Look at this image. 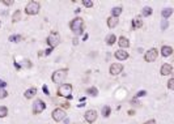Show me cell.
I'll return each instance as SVG.
<instances>
[{
	"instance_id": "23",
	"label": "cell",
	"mask_w": 174,
	"mask_h": 124,
	"mask_svg": "<svg viewBox=\"0 0 174 124\" xmlns=\"http://www.w3.org/2000/svg\"><path fill=\"white\" fill-rule=\"evenodd\" d=\"M87 93L89 95H93V97H96L97 94H98V90H97V87H94V86H92V87H89V89L87 90Z\"/></svg>"
},
{
	"instance_id": "28",
	"label": "cell",
	"mask_w": 174,
	"mask_h": 124,
	"mask_svg": "<svg viewBox=\"0 0 174 124\" xmlns=\"http://www.w3.org/2000/svg\"><path fill=\"white\" fill-rule=\"evenodd\" d=\"M82 4H84L87 8H92V7H93V1H89V0H84V1H82Z\"/></svg>"
},
{
	"instance_id": "7",
	"label": "cell",
	"mask_w": 174,
	"mask_h": 124,
	"mask_svg": "<svg viewBox=\"0 0 174 124\" xmlns=\"http://www.w3.org/2000/svg\"><path fill=\"white\" fill-rule=\"evenodd\" d=\"M46 108V105L42 99H37V101L33 103V114H41Z\"/></svg>"
},
{
	"instance_id": "22",
	"label": "cell",
	"mask_w": 174,
	"mask_h": 124,
	"mask_svg": "<svg viewBox=\"0 0 174 124\" xmlns=\"http://www.w3.org/2000/svg\"><path fill=\"white\" fill-rule=\"evenodd\" d=\"M110 113H111V108H110V106H105V107L102 108V116H105V118H108L109 115H110Z\"/></svg>"
},
{
	"instance_id": "36",
	"label": "cell",
	"mask_w": 174,
	"mask_h": 124,
	"mask_svg": "<svg viewBox=\"0 0 174 124\" xmlns=\"http://www.w3.org/2000/svg\"><path fill=\"white\" fill-rule=\"evenodd\" d=\"M165 28H168V22H166V21H165V22L162 21V29H165Z\"/></svg>"
},
{
	"instance_id": "13",
	"label": "cell",
	"mask_w": 174,
	"mask_h": 124,
	"mask_svg": "<svg viewBox=\"0 0 174 124\" xmlns=\"http://www.w3.org/2000/svg\"><path fill=\"white\" fill-rule=\"evenodd\" d=\"M115 57H117L118 60H127L128 54L124 50H118V51H115Z\"/></svg>"
},
{
	"instance_id": "3",
	"label": "cell",
	"mask_w": 174,
	"mask_h": 124,
	"mask_svg": "<svg viewBox=\"0 0 174 124\" xmlns=\"http://www.w3.org/2000/svg\"><path fill=\"white\" fill-rule=\"evenodd\" d=\"M39 8H41V7H39V3L30 1V3H27V4H26L25 12H26V14H29V16H34V14H38Z\"/></svg>"
},
{
	"instance_id": "33",
	"label": "cell",
	"mask_w": 174,
	"mask_h": 124,
	"mask_svg": "<svg viewBox=\"0 0 174 124\" xmlns=\"http://www.w3.org/2000/svg\"><path fill=\"white\" fill-rule=\"evenodd\" d=\"M5 86H7V82L3 81V80H0V87H5Z\"/></svg>"
},
{
	"instance_id": "27",
	"label": "cell",
	"mask_w": 174,
	"mask_h": 124,
	"mask_svg": "<svg viewBox=\"0 0 174 124\" xmlns=\"http://www.w3.org/2000/svg\"><path fill=\"white\" fill-rule=\"evenodd\" d=\"M5 97H8V92L4 89H0V99L5 98Z\"/></svg>"
},
{
	"instance_id": "1",
	"label": "cell",
	"mask_w": 174,
	"mask_h": 124,
	"mask_svg": "<svg viewBox=\"0 0 174 124\" xmlns=\"http://www.w3.org/2000/svg\"><path fill=\"white\" fill-rule=\"evenodd\" d=\"M82 26H84V21H82V19H80V17H76V19H73L71 22H69V28H71V30L76 35L82 34V32H84Z\"/></svg>"
},
{
	"instance_id": "8",
	"label": "cell",
	"mask_w": 174,
	"mask_h": 124,
	"mask_svg": "<svg viewBox=\"0 0 174 124\" xmlns=\"http://www.w3.org/2000/svg\"><path fill=\"white\" fill-rule=\"evenodd\" d=\"M157 55H158L157 50H156V48H151V50H148L145 52L144 60L145 62H148V63H152V62H155V60L157 59Z\"/></svg>"
},
{
	"instance_id": "19",
	"label": "cell",
	"mask_w": 174,
	"mask_h": 124,
	"mask_svg": "<svg viewBox=\"0 0 174 124\" xmlns=\"http://www.w3.org/2000/svg\"><path fill=\"white\" fill-rule=\"evenodd\" d=\"M122 13V7H114L111 9V17H117L118 19V16Z\"/></svg>"
},
{
	"instance_id": "11",
	"label": "cell",
	"mask_w": 174,
	"mask_h": 124,
	"mask_svg": "<svg viewBox=\"0 0 174 124\" xmlns=\"http://www.w3.org/2000/svg\"><path fill=\"white\" fill-rule=\"evenodd\" d=\"M172 72H173V67L170 64H162V65H161L160 73L162 75V76H168V75H170Z\"/></svg>"
},
{
	"instance_id": "4",
	"label": "cell",
	"mask_w": 174,
	"mask_h": 124,
	"mask_svg": "<svg viewBox=\"0 0 174 124\" xmlns=\"http://www.w3.org/2000/svg\"><path fill=\"white\" fill-rule=\"evenodd\" d=\"M67 75H68V72H67V69H59V71H55L53 73V76H51V80H53V82H62V81L66 80Z\"/></svg>"
},
{
	"instance_id": "24",
	"label": "cell",
	"mask_w": 174,
	"mask_h": 124,
	"mask_svg": "<svg viewBox=\"0 0 174 124\" xmlns=\"http://www.w3.org/2000/svg\"><path fill=\"white\" fill-rule=\"evenodd\" d=\"M8 115V108L5 106H0V118H5Z\"/></svg>"
},
{
	"instance_id": "17",
	"label": "cell",
	"mask_w": 174,
	"mask_h": 124,
	"mask_svg": "<svg viewBox=\"0 0 174 124\" xmlns=\"http://www.w3.org/2000/svg\"><path fill=\"white\" fill-rule=\"evenodd\" d=\"M118 22H119V21H118V19H117V17H109V19H108V26H109V28H115V26H117L118 25Z\"/></svg>"
},
{
	"instance_id": "18",
	"label": "cell",
	"mask_w": 174,
	"mask_h": 124,
	"mask_svg": "<svg viewBox=\"0 0 174 124\" xmlns=\"http://www.w3.org/2000/svg\"><path fill=\"white\" fill-rule=\"evenodd\" d=\"M115 41H117V37H115L114 34H109L108 37H106V43H108L109 46L114 44V43H115Z\"/></svg>"
},
{
	"instance_id": "32",
	"label": "cell",
	"mask_w": 174,
	"mask_h": 124,
	"mask_svg": "<svg viewBox=\"0 0 174 124\" xmlns=\"http://www.w3.org/2000/svg\"><path fill=\"white\" fill-rule=\"evenodd\" d=\"M145 94H147V93H145V90H142V92H139V93H137L136 97H142V95H145Z\"/></svg>"
},
{
	"instance_id": "29",
	"label": "cell",
	"mask_w": 174,
	"mask_h": 124,
	"mask_svg": "<svg viewBox=\"0 0 174 124\" xmlns=\"http://www.w3.org/2000/svg\"><path fill=\"white\" fill-rule=\"evenodd\" d=\"M168 87H169L170 90L174 89V78H170V80L168 81Z\"/></svg>"
},
{
	"instance_id": "26",
	"label": "cell",
	"mask_w": 174,
	"mask_h": 124,
	"mask_svg": "<svg viewBox=\"0 0 174 124\" xmlns=\"http://www.w3.org/2000/svg\"><path fill=\"white\" fill-rule=\"evenodd\" d=\"M21 39H22L21 35H11V37H9V41L11 42H20Z\"/></svg>"
},
{
	"instance_id": "6",
	"label": "cell",
	"mask_w": 174,
	"mask_h": 124,
	"mask_svg": "<svg viewBox=\"0 0 174 124\" xmlns=\"http://www.w3.org/2000/svg\"><path fill=\"white\" fill-rule=\"evenodd\" d=\"M66 111L63 110V108H55V110L53 111V119L55 120V122H62L63 119H66Z\"/></svg>"
},
{
	"instance_id": "14",
	"label": "cell",
	"mask_w": 174,
	"mask_h": 124,
	"mask_svg": "<svg viewBox=\"0 0 174 124\" xmlns=\"http://www.w3.org/2000/svg\"><path fill=\"white\" fill-rule=\"evenodd\" d=\"M118 44L121 48H127V47H130V41L126 37H121L118 39Z\"/></svg>"
},
{
	"instance_id": "5",
	"label": "cell",
	"mask_w": 174,
	"mask_h": 124,
	"mask_svg": "<svg viewBox=\"0 0 174 124\" xmlns=\"http://www.w3.org/2000/svg\"><path fill=\"white\" fill-rule=\"evenodd\" d=\"M59 41H60V37H59V34H58L56 32H51L50 34H48L47 43H48V46H50L51 48L56 47L58 44H59Z\"/></svg>"
},
{
	"instance_id": "20",
	"label": "cell",
	"mask_w": 174,
	"mask_h": 124,
	"mask_svg": "<svg viewBox=\"0 0 174 124\" xmlns=\"http://www.w3.org/2000/svg\"><path fill=\"white\" fill-rule=\"evenodd\" d=\"M143 26V21L140 20V19H134L132 21V28L134 29H139V28H142Z\"/></svg>"
},
{
	"instance_id": "16",
	"label": "cell",
	"mask_w": 174,
	"mask_h": 124,
	"mask_svg": "<svg viewBox=\"0 0 174 124\" xmlns=\"http://www.w3.org/2000/svg\"><path fill=\"white\" fill-rule=\"evenodd\" d=\"M161 14H162V17H164L165 20H166V19H169V17L173 14V8H170V7L164 8L162 12H161Z\"/></svg>"
},
{
	"instance_id": "15",
	"label": "cell",
	"mask_w": 174,
	"mask_h": 124,
	"mask_svg": "<svg viewBox=\"0 0 174 124\" xmlns=\"http://www.w3.org/2000/svg\"><path fill=\"white\" fill-rule=\"evenodd\" d=\"M35 94H37V89H35V87H29V89L25 92V94H24V95H25L26 99H32L33 97H35Z\"/></svg>"
},
{
	"instance_id": "12",
	"label": "cell",
	"mask_w": 174,
	"mask_h": 124,
	"mask_svg": "<svg viewBox=\"0 0 174 124\" xmlns=\"http://www.w3.org/2000/svg\"><path fill=\"white\" fill-rule=\"evenodd\" d=\"M172 54H173V47H170V46H162L161 47V55H162L164 57L170 56Z\"/></svg>"
},
{
	"instance_id": "34",
	"label": "cell",
	"mask_w": 174,
	"mask_h": 124,
	"mask_svg": "<svg viewBox=\"0 0 174 124\" xmlns=\"http://www.w3.org/2000/svg\"><path fill=\"white\" fill-rule=\"evenodd\" d=\"M144 124H156V120L155 119H151V120H148V122L144 123Z\"/></svg>"
},
{
	"instance_id": "2",
	"label": "cell",
	"mask_w": 174,
	"mask_h": 124,
	"mask_svg": "<svg viewBox=\"0 0 174 124\" xmlns=\"http://www.w3.org/2000/svg\"><path fill=\"white\" fill-rule=\"evenodd\" d=\"M71 93H72L71 84H62V85L58 87V95H60V97L71 99Z\"/></svg>"
},
{
	"instance_id": "35",
	"label": "cell",
	"mask_w": 174,
	"mask_h": 124,
	"mask_svg": "<svg viewBox=\"0 0 174 124\" xmlns=\"http://www.w3.org/2000/svg\"><path fill=\"white\" fill-rule=\"evenodd\" d=\"M43 92H45V94H48V89L46 85H43Z\"/></svg>"
},
{
	"instance_id": "30",
	"label": "cell",
	"mask_w": 174,
	"mask_h": 124,
	"mask_svg": "<svg viewBox=\"0 0 174 124\" xmlns=\"http://www.w3.org/2000/svg\"><path fill=\"white\" fill-rule=\"evenodd\" d=\"M3 4H4V5H12V4H13V0H4V1H3Z\"/></svg>"
},
{
	"instance_id": "25",
	"label": "cell",
	"mask_w": 174,
	"mask_h": 124,
	"mask_svg": "<svg viewBox=\"0 0 174 124\" xmlns=\"http://www.w3.org/2000/svg\"><path fill=\"white\" fill-rule=\"evenodd\" d=\"M20 19H21V12L20 11H16L13 13V19H12V21H13V22H17Z\"/></svg>"
},
{
	"instance_id": "21",
	"label": "cell",
	"mask_w": 174,
	"mask_h": 124,
	"mask_svg": "<svg viewBox=\"0 0 174 124\" xmlns=\"http://www.w3.org/2000/svg\"><path fill=\"white\" fill-rule=\"evenodd\" d=\"M152 12H153V9H152L151 7H144V8H143L142 13H143V16H144V17H148V16H151V14H152Z\"/></svg>"
},
{
	"instance_id": "9",
	"label": "cell",
	"mask_w": 174,
	"mask_h": 124,
	"mask_svg": "<svg viewBox=\"0 0 174 124\" xmlns=\"http://www.w3.org/2000/svg\"><path fill=\"white\" fill-rule=\"evenodd\" d=\"M110 75H113V76H117L119 75L122 71H123V65L119 64V63H113L111 65H110Z\"/></svg>"
},
{
	"instance_id": "10",
	"label": "cell",
	"mask_w": 174,
	"mask_h": 124,
	"mask_svg": "<svg viewBox=\"0 0 174 124\" xmlns=\"http://www.w3.org/2000/svg\"><path fill=\"white\" fill-rule=\"evenodd\" d=\"M84 118L88 123H94L97 120V113L94 110H88L87 113H85Z\"/></svg>"
},
{
	"instance_id": "37",
	"label": "cell",
	"mask_w": 174,
	"mask_h": 124,
	"mask_svg": "<svg viewBox=\"0 0 174 124\" xmlns=\"http://www.w3.org/2000/svg\"><path fill=\"white\" fill-rule=\"evenodd\" d=\"M51 51H53V50H51V48H48V50H47V51H46V55H48V54H50V52H51Z\"/></svg>"
},
{
	"instance_id": "31",
	"label": "cell",
	"mask_w": 174,
	"mask_h": 124,
	"mask_svg": "<svg viewBox=\"0 0 174 124\" xmlns=\"http://www.w3.org/2000/svg\"><path fill=\"white\" fill-rule=\"evenodd\" d=\"M22 65H24V67H27V68L32 67V64H30L29 62H22Z\"/></svg>"
},
{
	"instance_id": "38",
	"label": "cell",
	"mask_w": 174,
	"mask_h": 124,
	"mask_svg": "<svg viewBox=\"0 0 174 124\" xmlns=\"http://www.w3.org/2000/svg\"><path fill=\"white\" fill-rule=\"evenodd\" d=\"M0 25H1V22H0Z\"/></svg>"
}]
</instances>
